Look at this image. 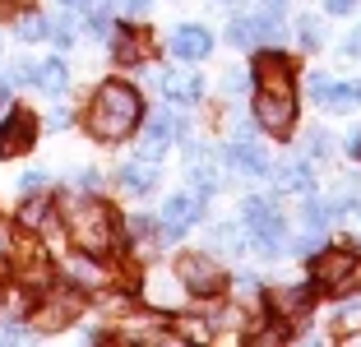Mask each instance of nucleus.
<instances>
[{"label": "nucleus", "mask_w": 361, "mask_h": 347, "mask_svg": "<svg viewBox=\"0 0 361 347\" xmlns=\"http://www.w3.org/2000/svg\"><path fill=\"white\" fill-rule=\"evenodd\" d=\"M139 116H144V97H139V88L111 79V84H102L93 93V106H88V135L102 139V144H116V139L135 135Z\"/></svg>", "instance_id": "obj_1"}, {"label": "nucleus", "mask_w": 361, "mask_h": 347, "mask_svg": "<svg viewBox=\"0 0 361 347\" xmlns=\"http://www.w3.org/2000/svg\"><path fill=\"white\" fill-rule=\"evenodd\" d=\"M61 222H65V236H70L84 255H106V250H111L116 222H111V209H106L102 200H75V204H65Z\"/></svg>", "instance_id": "obj_2"}, {"label": "nucleus", "mask_w": 361, "mask_h": 347, "mask_svg": "<svg viewBox=\"0 0 361 347\" xmlns=\"http://www.w3.org/2000/svg\"><path fill=\"white\" fill-rule=\"evenodd\" d=\"M241 222L250 227V241H255L259 255H278V250H283L287 222H283V213L269 209V200H245L241 204Z\"/></svg>", "instance_id": "obj_3"}, {"label": "nucleus", "mask_w": 361, "mask_h": 347, "mask_svg": "<svg viewBox=\"0 0 361 347\" xmlns=\"http://www.w3.org/2000/svg\"><path fill=\"white\" fill-rule=\"evenodd\" d=\"M255 121H259L264 135L287 139V130L297 121V97H292V88H255Z\"/></svg>", "instance_id": "obj_4"}, {"label": "nucleus", "mask_w": 361, "mask_h": 347, "mask_svg": "<svg viewBox=\"0 0 361 347\" xmlns=\"http://www.w3.org/2000/svg\"><path fill=\"white\" fill-rule=\"evenodd\" d=\"M10 264H14V274H19V283L23 287H37L42 292L47 283H51V255L42 250V241L37 236H14V245H10Z\"/></svg>", "instance_id": "obj_5"}, {"label": "nucleus", "mask_w": 361, "mask_h": 347, "mask_svg": "<svg viewBox=\"0 0 361 347\" xmlns=\"http://www.w3.org/2000/svg\"><path fill=\"white\" fill-rule=\"evenodd\" d=\"M176 278L185 283V292H195V296H213L218 287H223V274H218L213 255H180Z\"/></svg>", "instance_id": "obj_6"}, {"label": "nucleus", "mask_w": 361, "mask_h": 347, "mask_svg": "<svg viewBox=\"0 0 361 347\" xmlns=\"http://www.w3.org/2000/svg\"><path fill=\"white\" fill-rule=\"evenodd\" d=\"M32 139H37V116L32 111H10L0 121V158H19L28 153Z\"/></svg>", "instance_id": "obj_7"}, {"label": "nucleus", "mask_w": 361, "mask_h": 347, "mask_svg": "<svg viewBox=\"0 0 361 347\" xmlns=\"http://www.w3.org/2000/svg\"><path fill=\"white\" fill-rule=\"evenodd\" d=\"M171 139H185V121H176L171 111H158L149 121V130H144V144H139V153L144 158H162L171 148Z\"/></svg>", "instance_id": "obj_8"}, {"label": "nucleus", "mask_w": 361, "mask_h": 347, "mask_svg": "<svg viewBox=\"0 0 361 347\" xmlns=\"http://www.w3.org/2000/svg\"><path fill=\"white\" fill-rule=\"evenodd\" d=\"M352 278H357V255L352 250H324L319 255V264H315V283L319 287H348Z\"/></svg>", "instance_id": "obj_9"}, {"label": "nucleus", "mask_w": 361, "mask_h": 347, "mask_svg": "<svg viewBox=\"0 0 361 347\" xmlns=\"http://www.w3.org/2000/svg\"><path fill=\"white\" fill-rule=\"evenodd\" d=\"M200 195H171L167 204H162V227H167V236H180V231L190 227V222H200Z\"/></svg>", "instance_id": "obj_10"}, {"label": "nucleus", "mask_w": 361, "mask_h": 347, "mask_svg": "<svg viewBox=\"0 0 361 347\" xmlns=\"http://www.w3.org/2000/svg\"><path fill=\"white\" fill-rule=\"evenodd\" d=\"M171 51H176V61H204L213 51V32L200 28V23H180L176 37H171Z\"/></svg>", "instance_id": "obj_11"}, {"label": "nucleus", "mask_w": 361, "mask_h": 347, "mask_svg": "<svg viewBox=\"0 0 361 347\" xmlns=\"http://www.w3.org/2000/svg\"><path fill=\"white\" fill-rule=\"evenodd\" d=\"M75 315H79V296L65 292V287H56V292L37 305V324H42V329H61V324H70Z\"/></svg>", "instance_id": "obj_12"}, {"label": "nucleus", "mask_w": 361, "mask_h": 347, "mask_svg": "<svg viewBox=\"0 0 361 347\" xmlns=\"http://www.w3.org/2000/svg\"><path fill=\"white\" fill-rule=\"evenodd\" d=\"M139 296H144L153 310H176L180 296H185V287H180V278H171V274H149V283L139 287Z\"/></svg>", "instance_id": "obj_13"}, {"label": "nucleus", "mask_w": 361, "mask_h": 347, "mask_svg": "<svg viewBox=\"0 0 361 347\" xmlns=\"http://www.w3.org/2000/svg\"><path fill=\"white\" fill-rule=\"evenodd\" d=\"M310 301H315V287H278L274 296H269V305L278 310V319H301L310 310Z\"/></svg>", "instance_id": "obj_14"}, {"label": "nucleus", "mask_w": 361, "mask_h": 347, "mask_svg": "<svg viewBox=\"0 0 361 347\" xmlns=\"http://www.w3.org/2000/svg\"><path fill=\"white\" fill-rule=\"evenodd\" d=\"M223 158L232 162L236 171H250V176H274V162L264 158V148L245 144V139H241V144H232V148H227V153H223Z\"/></svg>", "instance_id": "obj_15"}, {"label": "nucleus", "mask_w": 361, "mask_h": 347, "mask_svg": "<svg viewBox=\"0 0 361 347\" xmlns=\"http://www.w3.org/2000/svg\"><path fill=\"white\" fill-rule=\"evenodd\" d=\"M162 93H167L171 102H195V97L204 93V79L200 74H185V70H167L162 74Z\"/></svg>", "instance_id": "obj_16"}, {"label": "nucleus", "mask_w": 361, "mask_h": 347, "mask_svg": "<svg viewBox=\"0 0 361 347\" xmlns=\"http://www.w3.org/2000/svg\"><path fill=\"white\" fill-rule=\"evenodd\" d=\"M278 190H287V195H310V190H315L310 162H283V167H278Z\"/></svg>", "instance_id": "obj_17"}, {"label": "nucleus", "mask_w": 361, "mask_h": 347, "mask_svg": "<svg viewBox=\"0 0 361 347\" xmlns=\"http://www.w3.org/2000/svg\"><path fill=\"white\" fill-rule=\"evenodd\" d=\"M121 185H126L130 195H149V190L158 185V167H153V158H144V162H130V167L121 171Z\"/></svg>", "instance_id": "obj_18"}, {"label": "nucleus", "mask_w": 361, "mask_h": 347, "mask_svg": "<svg viewBox=\"0 0 361 347\" xmlns=\"http://www.w3.org/2000/svg\"><path fill=\"white\" fill-rule=\"evenodd\" d=\"M111 56H116L121 65H144V56H149V42H144L135 28H126V32H116V42H111Z\"/></svg>", "instance_id": "obj_19"}, {"label": "nucleus", "mask_w": 361, "mask_h": 347, "mask_svg": "<svg viewBox=\"0 0 361 347\" xmlns=\"http://www.w3.org/2000/svg\"><path fill=\"white\" fill-rule=\"evenodd\" d=\"M324 106H334V111H348V106H357L361 102V79H348V84H334L329 79V88H324V97H319Z\"/></svg>", "instance_id": "obj_20"}, {"label": "nucleus", "mask_w": 361, "mask_h": 347, "mask_svg": "<svg viewBox=\"0 0 361 347\" xmlns=\"http://www.w3.org/2000/svg\"><path fill=\"white\" fill-rule=\"evenodd\" d=\"M65 84H70L65 61H42V65H37V88H47V93H65Z\"/></svg>", "instance_id": "obj_21"}, {"label": "nucleus", "mask_w": 361, "mask_h": 347, "mask_svg": "<svg viewBox=\"0 0 361 347\" xmlns=\"http://www.w3.org/2000/svg\"><path fill=\"white\" fill-rule=\"evenodd\" d=\"M334 324L343 329V334H352V329H361V296H348V301L334 310Z\"/></svg>", "instance_id": "obj_22"}, {"label": "nucleus", "mask_w": 361, "mask_h": 347, "mask_svg": "<svg viewBox=\"0 0 361 347\" xmlns=\"http://www.w3.org/2000/svg\"><path fill=\"white\" fill-rule=\"evenodd\" d=\"M209 245H218V255H236V250H245V241H241V231H236V227H213Z\"/></svg>", "instance_id": "obj_23"}, {"label": "nucleus", "mask_w": 361, "mask_h": 347, "mask_svg": "<svg viewBox=\"0 0 361 347\" xmlns=\"http://www.w3.org/2000/svg\"><path fill=\"white\" fill-rule=\"evenodd\" d=\"M334 213H338V204H329V200H310V204H306V222H310V231L329 227Z\"/></svg>", "instance_id": "obj_24"}, {"label": "nucleus", "mask_w": 361, "mask_h": 347, "mask_svg": "<svg viewBox=\"0 0 361 347\" xmlns=\"http://www.w3.org/2000/svg\"><path fill=\"white\" fill-rule=\"evenodd\" d=\"M278 32H283V23H278L274 14H250V37H255V42H274Z\"/></svg>", "instance_id": "obj_25"}, {"label": "nucleus", "mask_w": 361, "mask_h": 347, "mask_svg": "<svg viewBox=\"0 0 361 347\" xmlns=\"http://www.w3.org/2000/svg\"><path fill=\"white\" fill-rule=\"evenodd\" d=\"M23 37V42H42L47 32H51V23L42 19V14H28V19H19V28H14Z\"/></svg>", "instance_id": "obj_26"}, {"label": "nucleus", "mask_w": 361, "mask_h": 347, "mask_svg": "<svg viewBox=\"0 0 361 347\" xmlns=\"http://www.w3.org/2000/svg\"><path fill=\"white\" fill-rule=\"evenodd\" d=\"M51 209H56L51 200H28L23 204V227H42V222L51 218Z\"/></svg>", "instance_id": "obj_27"}, {"label": "nucleus", "mask_w": 361, "mask_h": 347, "mask_svg": "<svg viewBox=\"0 0 361 347\" xmlns=\"http://www.w3.org/2000/svg\"><path fill=\"white\" fill-rule=\"evenodd\" d=\"M297 37H301V47H306V51H315V47H319V19H315V14L297 19Z\"/></svg>", "instance_id": "obj_28"}, {"label": "nucleus", "mask_w": 361, "mask_h": 347, "mask_svg": "<svg viewBox=\"0 0 361 347\" xmlns=\"http://www.w3.org/2000/svg\"><path fill=\"white\" fill-rule=\"evenodd\" d=\"M227 37H232L236 47H250L255 37H250V19H232V28H227Z\"/></svg>", "instance_id": "obj_29"}, {"label": "nucleus", "mask_w": 361, "mask_h": 347, "mask_svg": "<svg viewBox=\"0 0 361 347\" xmlns=\"http://www.w3.org/2000/svg\"><path fill=\"white\" fill-rule=\"evenodd\" d=\"M329 135H324V130H315V135H310V158H329Z\"/></svg>", "instance_id": "obj_30"}, {"label": "nucleus", "mask_w": 361, "mask_h": 347, "mask_svg": "<svg viewBox=\"0 0 361 347\" xmlns=\"http://www.w3.org/2000/svg\"><path fill=\"white\" fill-rule=\"evenodd\" d=\"M47 37H56V47H65V51H70V47H75V32L65 28V23H56V28L47 32Z\"/></svg>", "instance_id": "obj_31"}, {"label": "nucleus", "mask_w": 361, "mask_h": 347, "mask_svg": "<svg viewBox=\"0 0 361 347\" xmlns=\"http://www.w3.org/2000/svg\"><path fill=\"white\" fill-rule=\"evenodd\" d=\"M23 338H28L23 324H5V329H0V343H23Z\"/></svg>", "instance_id": "obj_32"}, {"label": "nucleus", "mask_w": 361, "mask_h": 347, "mask_svg": "<svg viewBox=\"0 0 361 347\" xmlns=\"http://www.w3.org/2000/svg\"><path fill=\"white\" fill-rule=\"evenodd\" d=\"M42 171H23V176H19V190H23V195H28V190H42Z\"/></svg>", "instance_id": "obj_33"}, {"label": "nucleus", "mask_w": 361, "mask_h": 347, "mask_svg": "<svg viewBox=\"0 0 361 347\" xmlns=\"http://www.w3.org/2000/svg\"><path fill=\"white\" fill-rule=\"evenodd\" d=\"M79 185H84V190H97V185H102V176H97L93 167H84V171H79Z\"/></svg>", "instance_id": "obj_34"}, {"label": "nucleus", "mask_w": 361, "mask_h": 347, "mask_svg": "<svg viewBox=\"0 0 361 347\" xmlns=\"http://www.w3.org/2000/svg\"><path fill=\"white\" fill-rule=\"evenodd\" d=\"M126 5V14H149L153 10V0H121Z\"/></svg>", "instance_id": "obj_35"}, {"label": "nucleus", "mask_w": 361, "mask_h": 347, "mask_svg": "<svg viewBox=\"0 0 361 347\" xmlns=\"http://www.w3.org/2000/svg\"><path fill=\"white\" fill-rule=\"evenodd\" d=\"M65 126H70V106H56L51 111V130H65Z\"/></svg>", "instance_id": "obj_36"}, {"label": "nucleus", "mask_w": 361, "mask_h": 347, "mask_svg": "<svg viewBox=\"0 0 361 347\" xmlns=\"http://www.w3.org/2000/svg\"><path fill=\"white\" fill-rule=\"evenodd\" d=\"M352 5H357V0H324V10H329V14H348Z\"/></svg>", "instance_id": "obj_37"}, {"label": "nucleus", "mask_w": 361, "mask_h": 347, "mask_svg": "<svg viewBox=\"0 0 361 347\" xmlns=\"http://www.w3.org/2000/svg\"><path fill=\"white\" fill-rule=\"evenodd\" d=\"M343 51H348V56H361V28L348 37V47H343Z\"/></svg>", "instance_id": "obj_38"}, {"label": "nucleus", "mask_w": 361, "mask_h": 347, "mask_svg": "<svg viewBox=\"0 0 361 347\" xmlns=\"http://www.w3.org/2000/svg\"><path fill=\"white\" fill-rule=\"evenodd\" d=\"M348 153H352V158H361V130H352V139H348Z\"/></svg>", "instance_id": "obj_39"}, {"label": "nucleus", "mask_w": 361, "mask_h": 347, "mask_svg": "<svg viewBox=\"0 0 361 347\" xmlns=\"http://www.w3.org/2000/svg\"><path fill=\"white\" fill-rule=\"evenodd\" d=\"M5 102H10V88L0 84V111H5Z\"/></svg>", "instance_id": "obj_40"}, {"label": "nucleus", "mask_w": 361, "mask_h": 347, "mask_svg": "<svg viewBox=\"0 0 361 347\" xmlns=\"http://www.w3.org/2000/svg\"><path fill=\"white\" fill-rule=\"evenodd\" d=\"M264 5H269V10H278V5H287V0H264Z\"/></svg>", "instance_id": "obj_41"}, {"label": "nucleus", "mask_w": 361, "mask_h": 347, "mask_svg": "<svg viewBox=\"0 0 361 347\" xmlns=\"http://www.w3.org/2000/svg\"><path fill=\"white\" fill-rule=\"evenodd\" d=\"M227 5H232V0H227Z\"/></svg>", "instance_id": "obj_42"}]
</instances>
